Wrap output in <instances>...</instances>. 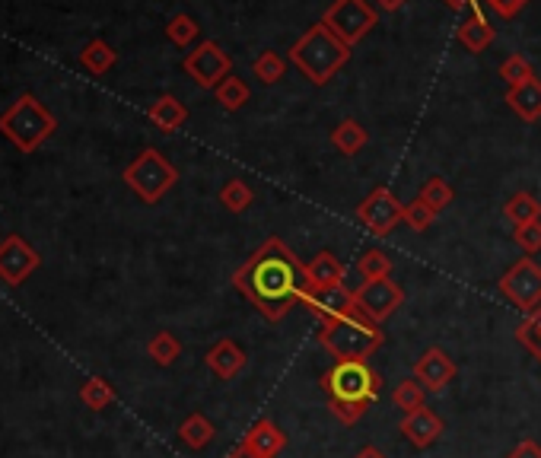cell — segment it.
<instances>
[{
    "mask_svg": "<svg viewBox=\"0 0 541 458\" xmlns=\"http://www.w3.org/2000/svg\"><path fill=\"white\" fill-rule=\"evenodd\" d=\"M233 287L265 315L268 322H284L293 306H300L309 290L306 264L284 239H265L249 261L233 274Z\"/></svg>",
    "mask_w": 541,
    "mask_h": 458,
    "instance_id": "6da1fadb",
    "label": "cell"
},
{
    "mask_svg": "<svg viewBox=\"0 0 541 458\" xmlns=\"http://www.w3.org/2000/svg\"><path fill=\"white\" fill-rule=\"evenodd\" d=\"M319 385L328 395V414L344 427L363 420L382 395V376L370 360H335L322 373Z\"/></svg>",
    "mask_w": 541,
    "mask_h": 458,
    "instance_id": "7a4b0ae2",
    "label": "cell"
},
{
    "mask_svg": "<svg viewBox=\"0 0 541 458\" xmlns=\"http://www.w3.org/2000/svg\"><path fill=\"white\" fill-rule=\"evenodd\" d=\"M316 341L335 360H370L386 344V331L373 319H366L360 309H351L341 319L322 322Z\"/></svg>",
    "mask_w": 541,
    "mask_h": 458,
    "instance_id": "3957f363",
    "label": "cell"
},
{
    "mask_svg": "<svg viewBox=\"0 0 541 458\" xmlns=\"http://www.w3.org/2000/svg\"><path fill=\"white\" fill-rule=\"evenodd\" d=\"M290 61L300 67V74L312 86H325L347 61H351V45H344L325 23H316V26H309L303 39L293 42Z\"/></svg>",
    "mask_w": 541,
    "mask_h": 458,
    "instance_id": "277c9868",
    "label": "cell"
},
{
    "mask_svg": "<svg viewBox=\"0 0 541 458\" xmlns=\"http://www.w3.org/2000/svg\"><path fill=\"white\" fill-rule=\"evenodd\" d=\"M55 128H58L55 115H51L32 93H23L4 115H0V134H4L20 153H36L45 140L55 134Z\"/></svg>",
    "mask_w": 541,
    "mask_h": 458,
    "instance_id": "5b68a950",
    "label": "cell"
},
{
    "mask_svg": "<svg viewBox=\"0 0 541 458\" xmlns=\"http://www.w3.org/2000/svg\"><path fill=\"white\" fill-rule=\"evenodd\" d=\"M121 179H125V185L144 204H156V201H163L172 188H176L179 169L172 166L160 150L147 147L125 166V175H121Z\"/></svg>",
    "mask_w": 541,
    "mask_h": 458,
    "instance_id": "8992f818",
    "label": "cell"
},
{
    "mask_svg": "<svg viewBox=\"0 0 541 458\" xmlns=\"http://www.w3.org/2000/svg\"><path fill=\"white\" fill-rule=\"evenodd\" d=\"M322 23L335 32L344 45L354 48L360 39H366V35L373 32V26L379 23V13L366 4V0H335V4L325 10Z\"/></svg>",
    "mask_w": 541,
    "mask_h": 458,
    "instance_id": "52a82bcc",
    "label": "cell"
},
{
    "mask_svg": "<svg viewBox=\"0 0 541 458\" xmlns=\"http://www.w3.org/2000/svg\"><path fill=\"white\" fill-rule=\"evenodd\" d=\"M497 290L506 303H513L519 312L532 315L541 306V264L535 258H519L510 271H503Z\"/></svg>",
    "mask_w": 541,
    "mask_h": 458,
    "instance_id": "ba28073f",
    "label": "cell"
},
{
    "mask_svg": "<svg viewBox=\"0 0 541 458\" xmlns=\"http://www.w3.org/2000/svg\"><path fill=\"white\" fill-rule=\"evenodd\" d=\"M401 214H405V204H401L395 198V191L386 188V185L373 188L357 207V220L370 229L376 239H386L392 229L401 223Z\"/></svg>",
    "mask_w": 541,
    "mask_h": 458,
    "instance_id": "9c48e42d",
    "label": "cell"
},
{
    "mask_svg": "<svg viewBox=\"0 0 541 458\" xmlns=\"http://www.w3.org/2000/svg\"><path fill=\"white\" fill-rule=\"evenodd\" d=\"M185 74L195 80L201 90H217V86L233 74V61L230 55L217 45V42H201L191 55L185 58Z\"/></svg>",
    "mask_w": 541,
    "mask_h": 458,
    "instance_id": "30bf717a",
    "label": "cell"
},
{
    "mask_svg": "<svg viewBox=\"0 0 541 458\" xmlns=\"http://www.w3.org/2000/svg\"><path fill=\"white\" fill-rule=\"evenodd\" d=\"M354 299H357V309L366 315V319H373L376 325H382L386 319H392L401 303H405V290H401L392 277L363 280V284L354 290Z\"/></svg>",
    "mask_w": 541,
    "mask_h": 458,
    "instance_id": "8fae6325",
    "label": "cell"
},
{
    "mask_svg": "<svg viewBox=\"0 0 541 458\" xmlns=\"http://www.w3.org/2000/svg\"><path fill=\"white\" fill-rule=\"evenodd\" d=\"M42 264L39 252L23 236H4L0 239V280L10 287H20L23 280Z\"/></svg>",
    "mask_w": 541,
    "mask_h": 458,
    "instance_id": "7c38bea8",
    "label": "cell"
},
{
    "mask_svg": "<svg viewBox=\"0 0 541 458\" xmlns=\"http://www.w3.org/2000/svg\"><path fill=\"white\" fill-rule=\"evenodd\" d=\"M300 306L309 309L319 322H331V319H341V315L357 309V299H354V290H347V287H335V290H312L309 287L300 299Z\"/></svg>",
    "mask_w": 541,
    "mask_h": 458,
    "instance_id": "4fadbf2b",
    "label": "cell"
},
{
    "mask_svg": "<svg viewBox=\"0 0 541 458\" xmlns=\"http://www.w3.org/2000/svg\"><path fill=\"white\" fill-rule=\"evenodd\" d=\"M414 379L424 385L427 392H443L446 385L456 379V363L440 347H430L421 354V360L414 363Z\"/></svg>",
    "mask_w": 541,
    "mask_h": 458,
    "instance_id": "5bb4252c",
    "label": "cell"
},
{
    "mask_svg": "<svg viewBox=\"0 0 541 458\" xmlns=\"http://www.w3.org/2000/svg\"><path fill=\"white\" fill-rule=\"evenodd\" d=\"M398 430H401V436H405L414 449H430L436 439L443 436L446 424H443L440 414H436L433 408H427V404H424V408H417V411L401 417Z\"/></svg>",
    "mask_w": 541,
    "mask_h": 458,
    "instance_id": "9a60e30c",
    "label": "cell"
},
{
    "mask_svg": "<svg viewBox=\"0 0 541 458\" xmlns=\"http://www.w3.org/2000/svg\"><path fill=\"white\" fill-rule=\"evenodd\" d=\"M204 366L211 369V373L223 382H233L242 369L249 366V357L246 350H242L233 338H220L211 350L204 354Z\"/></svg>",
    "mask_w": 541,
    "mask_h": 458,
    "instance_id": "2e32d148",
    "label": "cell"
},
{
    "mask_svg": "<svg viewBox=\"0 0 541 458\" xmlns=\"http://www.w3.org/2000/svg\"><path fill=\"white\" fill-rule=\"evenodd\" d=\"M239 446L249 449L258 458H277L287 449V436L281 433V427H277L271 417H261V420H255V424L246 433H242V443Z\"/></svg>",
    "mask_w": 541,
    "mask_h": 458,
    "instance_id": "e0dca14e",
    "label": "cell"
},
{
    "mask_svg": "<svg viewBox=\"0 0 541 458\" xmlns=\"http://www.w3.org/2000/svg\"><path fill=\"white\" fill-rule=\"evenodd\" d=\"M306 274H309L312 290H335V287H344L347 268L335 252H319L306 264Z\"/></svg>",
    "mask_w": 541,
    "mask_h": 458,
    "instance_id": "ac0fdd59",
    "label": "cell"
},
{
    "mask_svg": "<svg viewBox=\"0 0 541 458\" xmlns=\"http://www.w3.org/2000/svg\"><path fill=\"white\" fill-rule=\"evenodd\" d=\"M456 39H459V45L465 51H471V55H481V51H487L494 45L497 32H494L491 23H487L484 13H471L468 20L456 29Z\"/></svg>",
    "mask_w": 541,
    "mask_h": 458,
    "instance_id": "d6986e66",
    "label": "cell"
},
{
    "mask_svg": "<svg viewBox=\"0 0 541 458\" xmlns=\"http://www.w3.org/2000/svg\"><path fill=\"white\" fill-rule=\"evenodd\" d=\"M147 118H150L163 134H176V131L185 125V121H188V109H185V105H182L176 96H172V93H166V96H160V99L150 105Z\"/></svg>",
    "mask_w": 541,
    "mask_h": 458,
    "instance_id": "ffe728a7",
    "label": "cell"
},
{
    "mask_svg": "<svg viewBox=\"0 0 541 458\" xmlns=\"http://www.w3.org/2000/svg\"><path fill=\"white\" fill-rule=\"evenodd\" d=\"M506 105L522 118V121H538L541 118V80H529L516 86V90H506Z\"/></svg>",
    "mask_w": 541,
    "mask_h": 458,
    "instance_id": "44dd1931",
    "label": "cell"
},
{
    "mask_svg": "<svg viewBox=\"0 0 541 458\" xmlns=\"http://www.w3.org/2000/svg\"><path fill=\"white\" fill-rule=\"evenodd\" d=\"M331 144H335L338 153L354 156V153H360L366 144H370V134H366V128L360 125V121L344 118V121H338V128L331 131Z\"/></svg>",
    "mask_w": 541,
    "mask_h": 458,
    "instance_id": "7402d4cb",
    "label": "cell"
},
{
    "mask_svg": "<svg viewBox=\"0 0 541 458\" xmlns=\"http://www.w3.org/2000/svg\"><path fill=\"white\" fill-rule=\"evenodd\" d=\"M214 433H217V427H214L201 411L188 414L182 424H179V439H182L188 449H195V452H201L204 446H211Z\"/></svg>",
    "mask_w": 541,
    "mask_h": 458,
    "instance_id": "603a6c76",
    "label": "cell"
},
{
    "mask_svg": "<svg viewBox=\"0 0 541 458\" xmlns=\"http://www.w3.org/2000/svg\"><path fill=\"white\" fill-rule=\"evenodd\" d=\"M503 217L510 220L513 226H529L541 220V201L529 191H516V195L503 204Z\"/></svg>",
    "mask_w": 541,
    "mask_h": 458,
    "instance_id": "cb8c5ba5",
    "label": "cell"
},
{
    "mask_svg": "<svg viewBox=\"0 0 541 458\" xmlns=\"http://www.w3.org/2000/svg\"><path fill=\"white\" fill-rule=\"evenodd\" d=\"M115 61H118L115 48L109 42H102V39H93L90 45L80 51V64H83V70H90L93 77L109 74V70L115 67Z\"/></svg>",
    "mask_w": 541,
    "mask_h": 458,
    "instance_id": "d4e9b609",
    "label": "cell"
},
{
    "mask_svg": "<svg viewBox=\"0 0 541 458\" xmlns=\"http://www.w3.org/2000/svg\"><path fill=\"white\" fill-rule=\"evenodd\" d=\"M147 357L156 366H172L182 357V341L172 331H156L153 338L147 341Z\"/></svg>",
    "mask_w": 541,
    "mask_h": 458,
    "instance_id": "484cf974",
    "label": "cell"
},
{
    "mask_svg": "<svg viewBox=\"0 0 541 458\" xmlns=\"http://www.w3.org/2000/svg\"><path fill=\"white\" fill-rule=\"evenodd\" d=\"M392 404L401 414H411V411L424 408V404H427V389L414 376L411 379H401L395 385V392H392Z\"/></svg>",
    "mask_w": 541,
    "mask_h": 458,
    "instance_id": "4316f807",
    "label": "cell"
},
{
    "mask_svg": "<svg viewBox=\"0 0 541 458\" xmlns=\"http://www.w3.org/2000/svg\"><path fill=\"white\" fill-rule=\"evenodd\" d=\"M115 398H118L115 389H112V385H109L106 379H99V376L86 379V382L80 385V401H83L90 411H106Z\"/></svg>",
    "mask_w": 541,
    "mask_h": 458,
    "instance_id": "83f0119b",
    "label": "cell"
},
{
    "mask_svg": "<svg viewBox=\"0 0 541 458\" xmlns=\"http://www.w3.org/2000/svg\"><path fill=\"white\" fill-rule=\"evenodd\" d=\"M255 201V191L242 182V179H230L220 188V204L230 210V214H246Z\"/></svg>",
    "mask_w": 541,
    "mask_h": 458,
    "instance_id": "f1b7e54d",
    "label": "cell"
},
{
    "mask_svg": "<svg viewBox=\"0 0 541 458\" xmlns=\"http://www.w3.org/2000/svg\"><path fill=\"white\" fill-rule=\"evenodd\" d=\"M214 96H217V102L223 105V109L226 112H239L242 109V105H246L249 102V86H246V80H239V77H226L220 86H217V90H214Z\"/></svg>",
    "mask_w": 541,
    "mask_h": 458,
    "instance_id": "f546056e",
    "label": "cell"
},
{
    "mask_svg": "<svg viewBox=\"0 0 541 458\" xmlns=\"http://www.w3.org/2000/svg\"><path fill=\"white\" fill-rule=\"evenodd\" d=\"M513 334H516V341L541 363V306L532 315H526V319L519 322V328Z\"/></svg>",
    "mask_w": 541,
    "mask_h": 458,
    "instance_id": "4dcf8cb0",
    "label": "cell"
},
{
    "mask_svg": "<svg viewBox=\"0 0 541 458\" xmlns=\"http://www.w3.org/2000/svg\"><path fill=\"white\" fill-rule=\"evenodd\" d=\"M417 201H424L433 214H440V210H446L452 204V185L446 179H440V175H433V179H427L421 185V195H417Z\"/></svg>",
    "mask_w": 541,
    "mask_h": 458,
    "instance_id": "1f68e13d",
    "label": "cell"
},
{
    "mask_svg": "<svg viewBox=\"0 0 541 458\" xmlns=\"http://www.w3.org/2000/svg\"><path fill=\"white\" fill-rule=\"evenodd\" d=\"M357 271L363 280H386L392 277V258L379 249H366L357 261Z\"/></svg>",
    "mask_w": 541,
    "mask_h": 458,
    "instance_id": "d6a6232c",
    "label": "cell"
},
{
    "mask_svg": "<svg viewBox=\"0 0 541 458\" xmlns=\"http://www.w3.org/2000/svg\"><path fill=\"white\" fill-rule=\"evenodd\" d=\"M500 77H503V83H506V90H516V86L535 80V70H532L529 58L510 55V58H506V61L500 64Z\"/></svg>",
    "mask_w": 541,
    "mask_h": 458,
    "instance_id": "836d02e7",
    "label": "cell"
},
{
    "mask_svg": "<svg viewBox=\"0 0 541 458\" xmlns=\"http://www.w3.org/2000/svg\"><path fill=\"white\" fill-rule=\"evenodd\" d=\"M252 74L261 80V83H277V80H284L287 74V61L277 55V51H265V55H258L255 64H252Z\"/></svg>",
    "mask_w": 541,
    "mask_h": 458,
    "instance_id": "e575fe53",
    "label": "cell"
},
{
    "mask_svg": "<svg viewBox=\"0 0 541 458\" xmlns=\"http://www.w3.org/2000/svg\"><path fill=\"white\" fill-rule=\"evenodd\" d=\"M166 35H169V42H172V45L188 48V45L201 35V26H198L195 20H191L188 13H179V16H172V20H169Z\"/></svg>",
    "mask_w": 541,
    "mask_h": 458,
    "instance_id": "d590c367",
    "label": "cell"
},
{
    "mask_svg": "<svg viewBox=\"0 0 541 458\" xmlns=\"http://www.w3.org/2000/svg\"><path fill=\"white\" fill-rule=\"evenodd\" d=\"M433 220H436V214L424 201L405 204V214H401V223H408V229H414V233H427V229L433 226Z\"/></svg>",
    "mask_w": 541,
    "mask_h": 458,
    "instance_id": "8d00e7d4",
    "label": "cell"
},
{
    "mask_svg": "<svg viewBox=\"0 0 541 458\" xmlns=\"http://www.w3.org/2000/svg\"><path fill=\"white\" fill-rule=\"evenodd\" d=\"M513 239H516V245L526 255H538L541 252V220L529 223V226H516L513 229Z\"/></svg>",
    "mask_w": 541,
    "mask_h": 458,
    "instance_id": "74e56055",
    "label": "cell"
},
{
    "mask_svg": "<svg viewBox=\"0 0 541 458\" xmlns=\"http://www.w3.org/2000/svg\"><path fill=\"white\" fill-rule=\"evenodd\" d=\"M529 0H487V7H491L500 20H513V16H519L522 10H526Z\"/></svg>",
    "mask_w": 541,
    "mask_h": 458,
    "instance_id": "f35d334b",
    "label": "cell"
},
{
    "mask_svg": "<svg viewBox=\"0 0 541 458\" xmlns=\"http://www.w3.org/2000/svg\"><path fill=\"white\" fill-rule=\"evenodd\" d=\"M506 458H541V446L535 439H522V443H516L510 452H506Z\"/></svg>",
    "mask_w": 541,
    "mask_h": 458,
    "instance_id": "ab89813d",
    "label": "cell"
},
{
    "mask_svg": "<svg viewBox=\"0 0 541 458\" xmlns=\"http://www.w3.org/2000/svg\"><path fill=\"white\" fill-rule=\"evenodd\" d=\"M376 4H379L382 13H395V10L405 7V0H376Z\"/></svg>",
    "mask_w": 541,
    "mask_h": 458,
    "instance_id": "60d3db41",
    "label": "cell"
},
{
    "mask_svg": "<svg viewBox=\"0 0 541 458\" xmlns=\"http://www.w3.org/2000/svg\"><path fill=\"white\" fill-rule=\"evenodd\" d=\"M446 4L452 7V10H462V7H471L475 13H481V7H478V0H446Z\"/></svg>",
    "mask_w": 541,
    "mask_h": 458,
    "instance_id": "b9f144b4",
    "label": "cell"
},
{
    "mask_svg": "<svg viewBox=\"0 0 541 458\" xmlns=\"http://www.w3.org/2000/svg\"><path fill=\"white\" fill-rule=\"evenodd\" d=\"M354 458H386V452H379L376 446H363L360 452H354Z\"/></svg>",
    "mask_w": 541,
    "mask_h": 458,
    "instance_id": "7bdbcfd3",
    "label": "cell"
},
{
    "mask_svg": "<svg viewBox=\"0 0 541 458\" xmlns=\"http://www.w3.org/2000/svg\"><path fill=\"white\" fill-rule=\"evenodd\" d=\"M223 458H258V455H252L249 449H242V446H236V449H230Z\"/></svg>",
    "mask_w": 541,
    "mask_h": 458,
    "instance_id": "ee69618b",
    "label": "cell"
}]
</instances>
